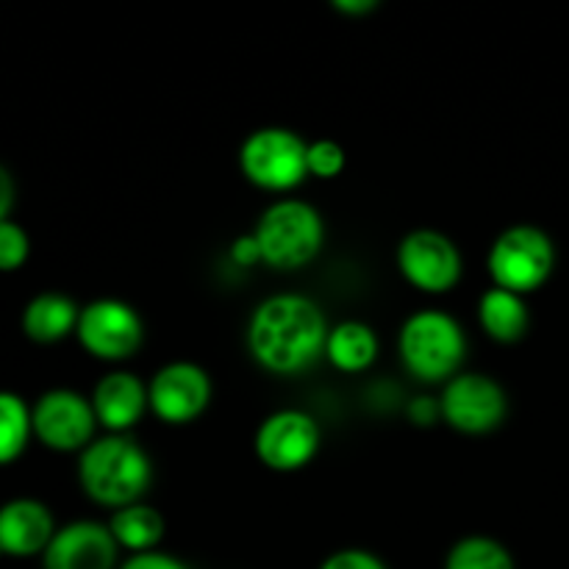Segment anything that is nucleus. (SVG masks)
<instances>
[{"label": "nucleus", "mask_w": 569, "mask_h": 569, "mask_svg": "<svg viewBox=\"0 0 569 569\" xmlns=\"http://www.w3.org/2000/svg\"><path fill=\"white\" fill-rule=\"evenodd\" d=\"M326 315L303 295H276L259 303L248 326L250 356L276 376H295L326 356Z\"/></svg>", "instance_id": "nucleus-1"}, {"label": "nucleus", "mask_w": 569, "mask_h": 569, "mask_svg": "<svg viewBox=\"0 0 569 569\" xmlns=\"http://www.w3.org/2000/svg\"><path fill=\"white\" fill-rule=\"evenodd\" d=\"M78 481L94 503L117 511L139 503L153 481V467L133 439L126 433H109L81 450Z\"/></svg>", "instance_id": "nucleus-2"}, {"label": "nucleus", "mask_w": 569, "mask_h": 569, "mask_svg": "<svg viewBox=\"0 0 569 569\" xmlns=\"http://www.w3.org/2000/svg\"><path fill=\"white\" fill-rule=\"evenodd\" d=\"M465 353V331L445 311H417L400 328V359L417 381H450L459 376Z\"/></svg>", "instance_id": "nucleus-3"}, {"label": "nucleus", "mask_w": 569, "mask_h": 569, "mask_svg": "<svg viewBox=\"0 0 569 569\" xmlns=\"http://www.w3.org/2000/svg\"><path fill=\"white\" fill-rule=\"evenodd\" d=\"M253 237L264 264L276 270H300L320 253L326 226L315 206L303 200H281L259 217Z\"/></svg>", "instance_id": "nucleus-4"}, {"label": "nucleus", "mask_w": 569, "mask_h": 569, "mask_svg": "<svg viewBox=\"0 0 569 569\" xmlns=\"http://www.w3.org/2000/svg\"><path fill=\"white\" fill-rule=\"evenodd\" d=\"M556 267L553 239L537 226H511L489 250V276L495 287L515 295L537 292Z\"/></svg>", "instance_id": "nucleus-5"}, {"label": "nucleus", "mask_w": 569, "mask_h": 569, "mask_svg": "<svg viewBox=\"0 0 569 569\" xmlns=\"http://www.w3.org/2000/svg\"><path fill=\"white\" fill-rule=\"evenodd\" d=\"M309 144L287 128H259L250 133L239 150L244 178L267 192H287L309 176L306 164Z\"/></svg>", "instance_id": "nucleus-6"}, {"label": "nucleus", "mask_w": 569, "mask_h": 569, "mask_svg": "<svg viewBox=\"0 0 569 569\" xmlns=\"http://www.w3.org/2000/svg\"><path fill=\"white\" fill-rule=\"evenodd\" d=\"M76 337L87 353L100 361H126L139 350L144 337L137 309L122 300L103 298L83 306Z\"/></svg>", "instance_id": "nucleus-7"}, {"label": "nucleus", "mask_w": 569, "mask_h": 569, "mask_svg": "<svg viewBox=\"0 0 569 569\" xmlns=\"http://www.w3.org/2000/svg\"><path fill=\"white\" fill-rule=\"evenodd\" d=\"M439 409L450 428H456L459 433H470V437H481V433L495 431L506 420L509 398L495 378L481 376V372H459L445 387Z\"/></svg>", "instance_id": "nucleus-8"}, {"label": "nucleus", "mask_w": 569, "mask_h": 569, "mask_svg": "<svg viewBox=\"0 0 569 569\" xmlns=\"http://www.w3.org/2000/svg\"><path fill=\"white\" fill-rule=\"evenodd\" d=\"M31 426L33 437L50 450L59 453H76L92 442L94 417L92 400L72 389H50L37 403L31 406Z\"/></svg>", "instance_id": "nucleus-9"}, {"label": "nucleus", "mask_w": 569, "mask_h": 569, "mask_svg": "<svg viewBox=\"0 0 569 569\" xmlns=\"http://www.w3.org/2000/svg\"><path fill=\"white\" fill-rule=\"evenodd\" d=\"M253 445L261 465L276 472H295L303 470L320 450V428L306 411H276L261 422Z\"/></svg>", "instance_id": "nucleus-10"}, {"label": "nucleus", "mask_w": 569, "mask_h": 569, "mask_svg": "<svg viewBox=\"0 0 569 569\" xmlns=\"http://www.w3.org/2000/svg\"><path fill=\"white\" fill-rule=\"evenodd\" d=\"M398 267L411 287L428 295H442L459 283L461 253L445 233L422 228L400 242Z\"/></svg>", "instance_id": "nucleus-11"}, {"label": "nucleus", "mask_w": 569, "mask_h": 569, "mask_svg": "<svg viewBox=\"0 0 569 569\" xmlns=\"http://www.w3.org/2000/svg\"><path fill=\"white\" fill-rule=\"evenodd\" d=\"M211 400V381L198 365L172 361L161 367L148 387V406L167 426L198 420Z\"/></svg>", "instance_id": "nucleus-12"}, {"label": "nucleus", "mask_w": 569, "mask_h": 569, "mask_svg": "<svg viewBox=\"0 0 569 569\" xmlns=\"http://www.w3.org/2000/svg\"><path fill=\"white\" fill-rule=\"evenodd\" d=\"M117 542L109 526L81 520L56 528L42 553L44 569H114Z\"/></svg>", "instance_id": "nucleus-13"}, {"label": "nucleus", "mask_w": 569, "mask_h": 569, "mask_svg": "<svg viewBox=\"0 0 569 569\" xmlns=\"http://www.w3.org/2000/svg\"><path fill=\"white\" fill-rule=\"evenodd\" d=\"M56 533L53 515L33 498H14L0 506V550L3 556L26 559L44 553Z\"/></svg>", "instance_id": "nucleus-14"}, {"label": "nucleus", "mask_w": 569, "mask_h": 569, "mask_svg": "<svg viewBox=\"0 0 569 569\" xmlns=\"http://www.w3.org/2000/svg\"><path fill=\"white\" fill-rule=\"evenodd\" d=\"M92 409L100 426L111 433H126L148 409V389L133 372H109L94 387Z\"/></svg>", "instance_id": "nucleus-15"}, {"label": "nucleus", "mask_w": 569, "mask_h": 569, "mask_svg": "<svg viewBox=\"0 0 569 569\" xmlns=\"http://www.w3.org/2000/svg\"><path fill=\"white\" fill-rule=\"evenodd\" d=\"M81 309L72 303V298L61 292H39L22 309V333L31 342L53 345L70 337L78 326Z\"/></svg>", "instance_id": "nucleus-16"}, {"label": "nucleus", "mask_w": 569, "mask_h": 569, "mask_svg": "<svg viewBox=\"0 0 569 569\" xmlns=\"http://www.w3.org/2000/svg\"><path fill=\"white\" fill-rule=\"evenodd\" d=\"M478 320L481 328L495 339V342H520L531 326V315L522 300V295L506 292V289H489L483 292L481 303H478Z\"/></svg>", "instance_id": "nucleus-17"}, {"label": "nucleus", "mask_w": 569, "mask_h": 569, "mask_svg": "<svg viewBox=\"0 0 569 569\" xmlns=\"http://www.w3.org/2000/svg\"><path fill=\"white\" fill-rule=\"evenodd\" d=\"M326 359L339 372H361L378 359V337L365 322H339L328 331Z\"/></svg>", "instance_id": "nucleus-18"}, {"label": "nucleus", "mask_w": 569, "mask_h": 569, "mask_svg": "<svg viewBox=\"0 0 569 569\" xmlns=\"http://www.w3.org/2000/svg\"><path fill=\"white\" fill-rule=\"evenodd\" d=\"M109 531L114 537L117 548L131 550L133 556L150 553L161 542V537H164V520L150 506L133 503L111 515Z\"/></svg>", "instance_id": "nucleus-19"}, {"label": "nucleus", "mask_w": 569, "mask_h": 569, "mask_svg": "<svg viewBox=\"0 0 569 569\" xmlns=\"http://www.w3.org/2000/svg\"><path fill=\"white\" fill-rule=\"evenodd\" d=\"M31 437V406L17 392L0 389V467L20 459Z\"/></svg>", "instance_id": "nucleus-20"}, {"label": "nucleus", "mask_w": 569, "mask_h": 569, "mask_svg": "<svg viewBox=\"0 0 569 569\" xmlns=\"http://www.w3.org/2000/svg\"><path fill=\"white\" fill-rule=\"evenodd\" d=\"M445 569H515V559L489 537H467L453 545Z\"/></svg>", "instance_id": "nucleus-21"}, {"label": "nucleus", "mask_w": 569, "mask_h": 569, "mask_svg": "<svg viewBox=\"0 0 569 569\" xmlns=\"http://www.w3.org/2000/svg\"><path fill=\"white\" fill-rule=\"evenodd\" d=\"M31 253V239L26 228L17 226L14 220L0 222V272L20 270Z\"/></svg>", "instance_id": "nucleus-22"}, {"label": "nucleus", "mask_w": 569, "mask_h": 569, "mask_svg": "<svg viewBox=\"0 0 569 569\" xmlns=\"http://www.w3.org/2000/svg\"><path fill=\"white\" fill-rule=\"evenodd\" d=\"M306 164H309V176L328 181V178H337L345 170V150L331 139H317V142L309 144Z\"/></svg>", "instance_id": "nucleus-23"}, {"label": "nucleus", "mask_w": 569, "mask_h": 569, "mask_svg": "<svg viewBox=\"0 0 569 569\" xmlns=\"http://www.w3.org/2000/svg\"><path fill=\"white\" fill-rule=\"evenodd\" d=\"M320 569H387V567H383V561L378 559L376 553L350 548V550H339V553L328 556Z\"/></svg>", "instance_id": "nucleus-24"}, {"label": "nucleus", "mask_w": 569, "mask_h": 569, "mask_svg": "<svg viewBox=\"0 0 569 569\" xmlns=\"http://www.w3.org/2000/svg\"><path fill=\"white\" fill-rule=\"evenodd\" d=\"M122 569H187L172 556L159 553V550H150V553H137L122 565Z\"/></svg>", "instance_id": "nucleus-25"}, {"label": "nucleus", "mask_w": 569, "mask_h": 569, "mask_svg": "<svg viewBox=\"0 0 569 569\" xmlns=\"http://www.w3.org/2000/svg\"><path fill=\"white\" fill-rule=\"evenodd\" d=\"M231 259L242 267L259 264L261 250H259V242H256L253 233H248V237H239L237 242L231 244Z\"/></svg>", "instance_id": "nucleus-26"}, {"label": "nucleus", "mask_w": 569, "mask_h": 569, "mask_svg": "<svg viewBox=\"0 0 569 569\" xmlns=\"http://www.w3.org/2000/svg\"><path fill=\"white\" fill-rule=\"evenodd\" d=\"M14 178H11V172L0 164V222L9 220V211L11 206H14Z\"/></svg>", "instance_id": "nucleus-27"}, {"label": "nucleus", "mask_w": 569, "mask_h": 569, "mask_svg": "<svg viewBox=\"0 0 569 569\" xmlns=\"http://www.w3.org/2000/svg\"><path fill=\"white\" fill-rule=\"evenodd\" d=\"M376 6V0H333V9L345 11V14H367Z\"/></svg>", "instance_id": "nucleus-28"}, {"label": "nucleus", "mask_w": 569, "mask_h": 569, "mask_svg": "<svg viewBox=\"0 0 569 569\" xmlns=\"http://www.w3.org/2000/svg\"><path fill=\"white\" fill-rule=\"evenodd\" d=\"M0 556H3V550H0Z\"/></svg>", "instance_id": "nucleus-29"}]
</instances>
